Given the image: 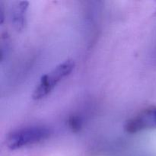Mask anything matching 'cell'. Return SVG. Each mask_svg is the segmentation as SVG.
<instances>
[{
    "label": "cell",
    "mask_w": 156,
    "mask_h": 156,
    "mask_svg": "<svg viewBox=\"0 0 156 156\" xmlns=\"http://www.w3.org/2000/svg\"><path fill=\"white\" fill-rule=\"evenodd\" d=\"M74 68V61L67 59L56 66L51 72L44 75L34 90L32 94L33 99L40 100L48 95L59 82L71 74Z\"/></svg>",
    "instance_id": "obj_2"
},
{
    "label": "cell",
    "mask_w": 156,
    "mask_h": 156,
    "mask_svg": "<svg viewBox=\"0 0 156 156\" xmlns=\"http://www.w3.org/2000/svg\"><path fill=\"white\" fill-rule=\"evenodd\" d=\"M156 129V107L152 106L140 111L126 121L124 129L129 133H136L146 129Z\"/></svg>",
    "instance_id": "obj_3"
},
{
    "label": "cell",
    "mask_w": 156,
    "mask_h": 156,
    "mask_svg": "<svg viewBox=\"0 0 156 156\" xmlns=\"http://www.w3.org/2000/svg\"><path fill=\"white\" fill-rule=\"evenodd\" d=\"M28 2H17L12 10V22L17 30H21L25 25L26 13H27Z\"/></svg>",
    "instance_id": "obj_4"
},
{
    "label": "cell",
    "mask_w": 156,
    "mask_h": 156,
    "mask_svg": "<svg viewBox=\"0 0 156 156\" xmlns=\"http://www.w3.org/2000/svg\"><path fill=\"white\" fill-rule=\"evenodd\" d=\"M50 129L41 125L25 126L14 130L9 134L6 144L11 150H17L38 144L50 137Z\"/></svg>",
    "instance_id": "obj_1"
},
{
    "label": "cell",
    "mask_w": 156,
    "mask_h": 156,
    "mask_svg": "<svg viewBox=\"0 0 156 156\" xmlns=\"http://www.w3.org/2000/svg\"><path fill=\"white\" fill-rule=\"evenodd\" d=\"M67 123L69 129L73 133H77L82 129V120L79 115L73 114L69 117Z\"/></svg>",
    "instance_id": "obj_5"
}]
</instances>
